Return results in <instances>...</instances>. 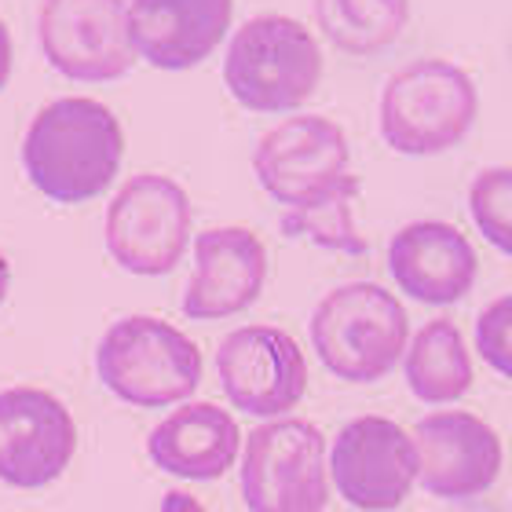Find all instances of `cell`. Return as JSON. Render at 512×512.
Returning a JSON list of instances; mask_svg holds the SVG:
<instances>
[{"instance_id": "obj_1", "label": "cell", "mask_w": 512, "mask_h": 512, "mask_svg": "<svg viewBox=\"0 0 512 512\" xmlns=\"http://www.w3.org/2000/svg\"><path fill=\"white\" fill-rule=\"evenodd\" d=\"M125 161V132L99 99L66 96L37 110L22 139V169L59 205L92 202L110 191Z\"/></svg>"}, {"instance_id": "obj_2", "label": "cell", "mask_w": 512, "mask_h": 512, "mask_svg": "<svg viewBox=\"0 0 512 512\" xmlns=\"http://www.w3.org/2000/svg\"><path fill=\"white\" fill-rule=\"evenodd\" d=\"M311 348L333 377L374 384L403 363L410 319L403 300L377 282H348L330 289L311 311Z\"/></svg>"}, {"instance_id": "obj_3", "label": "cell", "mask_w": 512, "mask_h": 512, "mask_svg": "<svg viewBox=\"0 0 512 512\" xmlns=\"http://www.w3.org/2000/svg\"><path fill=\"white\" fill-rule=\"evenodd\" d=\"M480 118V92L469 70L450 59H417L388 77L377 125L395 154L432 158L458 147Z\"/></svg>"}, {"instance_id": "obj_4", "label": "cell", "mask_w": 512, "mask_h": 512, "mask_svg": "<svg viewBox=\"0 0 512 512\" xmlns=\"http://www.w3.org/2000/svg\"><path fill=\"white\" fill-rule=\"evenodd\" d=\"M322 81V48L304 22L256 15L242 22L224 55V85L253 114L304 107Z\"/></svg>"}, {"instance_id": "obj_5", "label": "cell", "mask_w": 512, "mask_h": 512, "mask_svg": "<svg viewBox=\"0 0 512 512\" xmlns=\"http://www.w3.org/2000/svg\"><path fill=\"white\" fill-rule=\"evenodd\" d=\"M96 374L114 399L139 410L183 403L202 384V348L154 315H128L103 333Z\"/></svg>"}, {"instance_id": "obj_6", "label": "cell", "mask_w": 512, "mask_h": 512, "mask_svg": "<svg viewBox=\"0 0 512 512\" xmlns=\"http://www.w3.org/2000/svg\"><path fill=\"white\" fill-rule=\"evenodd\" d=\"M326 436L304 417L256 425L242 447V502L249 512H322L330 502Z\"/></svg>"}, {"instance_id": "obj_7", "label": "cell", "mask_w": 512, "mask_h": 512, "mask_svg": "<svg viewBox=\"0 0 512 512\" xmlns=\"http://www.w3.org/2000/svg\"><path fill=\"white\" fill-rule=\"evenodd\" d=\"M191 220V198L176 180L158 172L132 176L107 209V253L128 275H169L191 246Z\"/></svg>"}, {"instance_id": "obj_8", "label": "cell", "mask_w": 512, "mask_h": 512, "mask_svg": "<svg viewBox=\"0 0 512 512\" xmlns=\"http://www.w3.org/2000/svg\"><path fill=\"white\" fill-rule=\"evenodd\" d=\"M330 487L359 512H395L417 483L414 439L392 417L363 414L333 436Z\"/></svg>"}, {"instance_id": "obj_9", "label": "cell", "mask_w": 512, "mask_h": 512, "mask_svg": "<svg viewBox=\"0 0 512 512\" xmlns=\"http://www.w3.org/2000/svg\"><path fill=\"white\" fill-rule=\"evenodd\" d=\"M220 388L238 414L256 421L289 417L308 392V359L278 326H242L216 348Z\"/></svg>"}, {"instance_id": "obj_10", "label": "cell", "mask_w": 512, "mask_h": 512, "mask_svg": "<svg viewBox=\"0 0 512 512\" xmlns=\"http://www.w3.org/2000/svg\"><path fill=\"white\" fill-rule=\"evenodd\" d=\"M348 136L337 121L322 114H297L282 121L253 150V172L275 202L286 209L308 205L333 187H341L352 172Z\"/></svg>"}, {"instance_id": "obj_11", "label": "cell", "mask_w": 512, "mask_h": 512, "mask_svg": "<svg viewBox=\"0 0 512 512\" xmlns=\"http://www.w3.org/2000/svg\"><path fill=\"white\" fill-rule=\"evenodd\" d=\"M37 33L44 59L70 81H118L136 63L125 0H44Z\"/></svg>"}, {"instance_id": "obj_12", "label": "cell", "mask_w": 512, "mask_h": 512, "mask_svg": "<svg viewBox=\"0 0 512 512\" xmlns=\"http://www.w3.org/2000/svg\"><path fill=\"white\" fill-rule=\"evenodd\" d=\"M417 450V483L432 498L469 502L498 483L505 465L502 436L469 410H439L410 432Z\"/></svg>"}, {"instance_id": "obj_13", "label": "cell", "mask_w": 512, "mask_h": 512, "mask_svg": "<svg viewBox=\"0 0 512 512\" xmlns=\"http://www.w3.org/2000/svg\"><path fill=\"white\" fill-rule=\"evenodd\" d=\"M77 425L63 399L44 388L0 392V483L11 491H41L70 469Z\"/></svg>"}, {"instance_id": "obj_14", "label": "cell", "mask_w": 512, "mask_h": 512, "mask_svg": "<svg viewBox=\"0 0 512 512\" xmlns=\"http://www.w3.org/2000/svg\"><path fill=\"white\" fill-rule=\"evenodd\" d=\"M267 282V249L249 227H209L194 238V271L183 315L194 322L231 319L253 308Z\"/></svg>"}, {"instance_id": "obj_15", "label": "cell", "mask_w": 512, "mask_h": 512, "mask_svg": "<svg viewBox=\"0 0 512 512\" xmlns=\"http://www.w3.org/2000/svg\"><path fill=\"white\" fill-rule=\"evenodd\" d=\"M388 275L417 304L450 308L476 286L480 256L465 231L447 220H414L388 242Z\"/></svg>"}, {"instance_id": "obj_16", "label": "cell", "mask_w": 512, "mask_h": 512, "mask_svg": "<svg viewBox=\"0 0 512 512\" xmlns=\"http://www.w3.org/2000/svg\"><path fill=\"white\" fill-rule=\"evenodd\" d=\"M235 0H132V48L154 70H191L220 48L231 30Z\"/></svg>"}, {"instance_id": "obj_17", "label": "cell", "mask_w": 512, "mask_h": 512, "mask_svg": "<svg viewBox=\"0 0 512 512\" xmlns=\"http://www.w3.org/2000/svg\"><path fill=\"white\" fill-rule=\"evenodd\" d=\"M147 454L172 480L213 483L231 472L242 454V428L224 406L183 403L150 428Z\"/></svg>"}, {"instance_id": "obj_18", "label": "cell", "mask_w": 512, "mask_h": 512, "mask_svg": "<svg viewBox=\"0 0 512 512\" xmlns=\"http://www.w3.org/2000/svg\"><path fill=\"white\" fill-rule=\"evenodd\" d=\"M403 374L414 399L428 406L458 403L461 395H469L472 381H476L469 344H465L458 326L447 319L425 322L410 337L403 352Z\"/></svg>"}, {"instance_id": "obj_19", "label": "cell", "mask_w": 512, "mask_h": 512, "mask_svg": "<svg viewBox=\"0 0 512 512\" xmlns=\"http://www.w3.org/2000/svg\"><path fill=\"white\" fill-rule=\"evenodd\" d=\"M315 19L341 52L377 55L410 22V0H315Z\"/></svg>"}, {"instance_id": "obj_20", "label": "cell", "mask_w": 512, "mask_h": 512, "mask_svg": "<svg viewBox=\"0 0 512 512\" xmlns=\"http://www.w3.org/2000/svg\"><path fill=\"white\" fill-rule=\"evenodd\" d=\"M359 176H348L341 187H333L330 194H322L315 202L297 205L282 216V231L289 238H308L322 249H337V253H352L363 256L366 253V238L359 235L355 227V213L352 205L359 198Z\"/></svg>"}, {"instance_id": "obj_21", "label": "cell", "mask_w": 512, "mask_h": 512, "mask_svg": "<svg viewBox=\"0 0 512 512\" xmlns=\"http://www.w3.org/2000/svg\"><path fill=\"white\" fill-rule=\"evenodd\" d=\"M469 213L498 253L512 256V169H483L469 187Z\"/></svg>"}, {"instance_id": "obj_22", "label": "cell", "mask_w": 512, "mask_h": 512, "mask_svg": "<svg viewBox=\"0 0 512 512\" xmlns=\"http://www.w3.org/2000/svg\"><path fill=\"white\" fill-rule=\"evenodd\" d=\"M476 352L494 374L512 381V293L491 300L476 315Z\"/></svg>"}, {"instance_id": "obj_23", "label": "cell", "mask_w": 512, "mask_h": 512, "mask_svg": "<svg viewBox=\"0 0 512 512\" xmlns=\"http://www.w3.org/2000/svg\"><path fill=\"white\" fill-rule=\"evenodd\" d=\"M161 512H209L205 509L194 494H187V491H169L165 498H161Z\"/></svg>"}, {"instance_id": "obj_24", "label": "cell", "mask_w": 512, "mask_h": 512, "mask_svg": "<svg viewBox=\"0 0 512 512\" xmlns=\"http://www.w3.org/2000/svg\"><path fill=\"white\" fill-rule=\"evenodd\" d=\"M11 33H8V22L0 19V92L8 88V77H11Z\"/></svg>"}, {"instance_id": "obj_25", "label": "cell", "mask_w": 512, "mask_h": 512, "mask_svg": "<svg viewBox=\"0 0 512 512\" xmlns=\"http://www.w3.org/2000/svg\"><path fill=\"white\" fill-rule=\"evenodd\" d=\"M8 289H11V264H8V256L0 253V304L8 300Z\"/></svg>"}]
</instances>
